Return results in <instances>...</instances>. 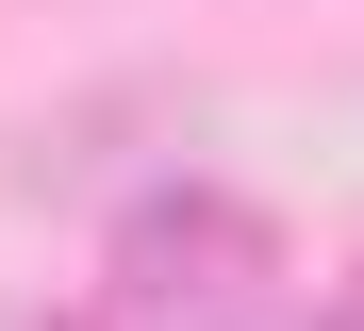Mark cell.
I'll return each instance as SVG.
<instances>
[{
    "label": "cell",
    "mask_w": 364,
    "mask_h": 331,
    "mask_svg": "<svg viewBox=\"0 0 364 331\" xmlns=\"http://www.w3.org/2000/svg\"><path fill=\"white\" fill-rule=\"evenodd\" d=\"M298 282V248L249 182H149L100 248V315H265Z\"/></svg>",
    "instance_id": "1"
},
{
    "label": "cell",
    "mask_w": 364,
    "mask_h": 331,
    "mask_svg": "<svg viewBox=\"0 0 364 331\" xmlns=\"http://www.w3.org/2000/svg\"><path fill=\"white\" fill-rule=\"evenodd\" d=\"M331 315H364V282H348V298H331Z\"/></svg>",
    "instance_id": "2"
}]
</instances>
